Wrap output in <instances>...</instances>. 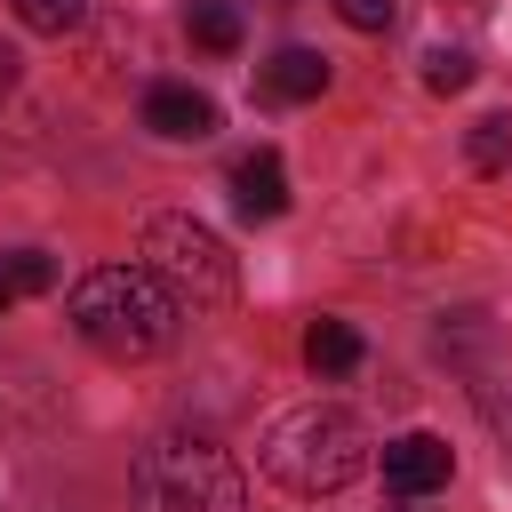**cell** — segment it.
Returning <instances> with one entry per match:
<instances>
[{
    "label": "cell",
    "instance_id": "obj_1",
    "mask_svg": "<svg viewBox=\"0 0 512 512\" xmlns=\"http://www.w3.org/2000/svg\"><path fill=\"white\" fill-rule=\"evenodd\" d=\"M72 328H80L104 360H152V352L176 344L184 304H176L144 264H96V272L72 288Z\"/></svg>",
    "mask_w": 512,
    "mask_h": 512
},
{
    "label": "cell",
    "instance_id": "obj_2",
    "mask_svg": "<svg viewBox=\"0 0 512 512\" xmlns=\"http://www.w3.org/2000/svg\"><path fill=\"white\" fill-rule=\"evenodd\" d=\"M360 464H368V432L336 400H304V408H280L264 424V472L288 496H336L360 480Z\"/></svg>",
    "mask_w": 512,
    "mask_h": 512
},
{
    "label": "cell",
    "instance_id": "obj_3",
    "mask_svg": "<svg viewBox=\"0 0 512 512\" xmlns=\"http://www.w3.org/2000/svg\"><path fill=\"white\" fill-rule=\"evenodd\" d=\"M136 512H248V480L208 432H152L136 448Z\"/></svg>",
    "mask_w": 512,
    "mask_h": 512
},
{
    "label": "cell",
    "instance_id": "obj_4",
    "mask_svg": "<svg viewBox=\"0 0 512 512\" xmlns=\"http://www.w3.org/2000/svg\"><path fill=\"white\" fill-rule=\"evenodd\" d=\"M144 272H152L176 304H192V312H216V304L240 296V264H232V248H224L200 216H184V208L144 216Z\"/></svg>",
    "mask_w": 512,
    "mask_h": 512
},
{
    "label": "cell",
    "instance_id": "obj_5",
    "mask_svg": "<svg viewBox=\"0 0 512 512\" xmlns=\"http://www.w3.org/2000/svg\"><path fill=\"white\" fill-rule=\"evenodd\" d=\"M448 472H456V456H448V440L440 432H400V440H384V488L392 496H440L448 488Z\"/></svg>",
    "mask_w": 512,
    "mask_h": 512
},
{
    "label": "cell",
    "instance_id": "obj_6",
    "mask_svg": "<svg viewBox=\"0 0 512 512\" xmlns=\"http://www.w3.org/2000/svg\"><path fill=\"white\" fill-rule=\"evenodd\" d=\"M144 128L168 136V144H200V136H216V104L200 88H184V80H160L144 96Z\"/></svg>",
    "mask_w": 512,
    "mask_h": 512
},
{
    "label": "cell",
    "instance_id": "obj_7",
    "mask_svg": "<svg viewBox=\"0 0 512 512\" xmlns=\"http://www.w3.org/2000/svg\"><path fill=\"white\" fill-rule=\"evenodd\" d=\"M232 208H240L248 224H272V216L288 208V168H280V152H240V160H232Z\"/></svg>",
    "mask_w": 512,
    "mask_h": 512
},
{
    "label": "cell",
    "instance_id": "obj_8",
    "mask_svg": "<svg viewBox=\"0 0 512 512\" xmlns=\"http://www.w3.org/2000/svg\"><path fill=\"white\" fill-rule=\"evenodd\" d=\"M256 80H264V96H280V104H312V96L328 88V56H320V48H280Z\"/></svg>",
    "mask_w": 512,
    "mask_h": 512
},
{
    "label": "cell",
    "instance_id": "obj_9",
    "mask_svg": "<svg viewBox=\"0 0 512 512\" xmlns=\"http://www.w3.org/2000/svg\"><path fill=\"white\" fill-rule=\"evenodd\" d=\"M304 360H312L320 376H352V368H360V328H352V320H312Z\"/></svg>",
    "mask_w": 512,
    "mask_h": 512
},
{
    "label": "cell",
    "instance_id": "obj_10",
    "mask_svg": "<svg viewBox=\"0 0 512 512\" xmlns=\"http://www.w3.org/2000/svg\"><path fill=\"white\" fill-rule=\"evenodd\" d=\"M48 288H56V256H48V248H16V256H0V312L24 304V296H48Z\"/></svg>",
    "mask_w": 512,
    "mask_h": 512
},
{
    "label": "cell",
    "instance_id": "obj_11",
    "mask_svg": "<svg viewBox=\"0 0 512 512\" xmlns=\"http://www.w3.org/2000/svg\"><path fill=\"white\" fill-rule=\"evenodd\" d=\"M184 32H192L208 56H232V48H240V8H232V0H192V8H184Z\"/></svg>",
    "mask_w": 512,
    "mask_h": 512
},
{
    "label": "cell",
    "instance_id": "obj_12",
    "mask_svg": "<svg viewBox=\"0 0 512 512\" xmlns=\"http://www.w3.org/2000/svg\"><path fill=\"white\" fill-rule=\"evenodd\" d=\"M464 152H472V168H480V176H496V168L512 160V120H504V112H488V120H472V136H464Z\"/></svg>",
    "mask_w": 512,
    "mask_h": 512
},
{
    "label": "cell",
    "instance_id": "obj_13",
    "mask_svg": "<svg viewBox=\"0 0 512 512\" xmlns=\"http://www.w3.org/2000/svg\"><path fill=\"white\" fill-rule=\"evenodd\" d=\"M16 16H24L40 40H64V32L88 24V0H16Z\"/></svg>",
    "mask_w": 512,
    "mask_h": 512
},
{
    "label": "cell",
    "instance_id": "obj_14",
    "mask_svg": "<svg viewBox=\"0 0 512 512\" xmlns=\"http://www.w3.org/2000/svg\"><path fill=\"white\" fill-rule=\"evenodd\" d=\"M424 88H432V96L472 88V56H464V48H432V56H424Z\"/></svg>",
    "mask_w": 512,
    "mask_h": 512
},
{
    "label": "cell",
    "instance_id": "obj_15",
    "mask_svg": "<svg viewBox=\"0 0 512 512\" xmlns=\"http://www.w3.org/2000/svg\"><path fill=\"white\" fill-rule=\"evenodd\" d=\"M336 16L352 32H392V0H336Z\"/></svg>",
    "mask_w": 512,
    "mask_h": 512
},
{
    "label": "cell",
    "instance_id": "obj_16",
    "mask_svg": "<svg viewBox=\"0 0 512 512\" xmlns=\"http://www.w3.org/2000/svg\"><path fill=\"white\" fill-rule=\"evenodd\" d=\"M16 72H24V64H16V48H8V40H0V104H8V96H16Z\"/></svg>",
    "mask_w": 512,
    "mask_h": 512
}]
</instances>
